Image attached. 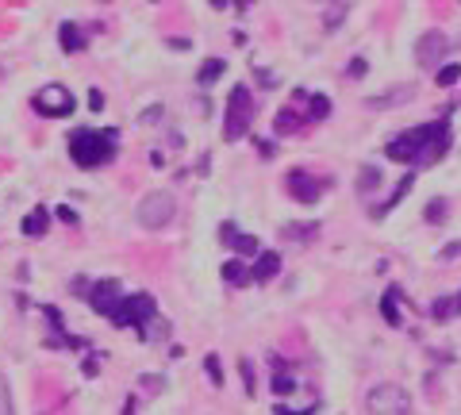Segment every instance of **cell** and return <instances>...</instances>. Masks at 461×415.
<instances>
[{
  "mask_svg": "<svg viewBox=\"0 0 461 415\" xmlns=\"http://www.w3.org/2000/svg\"><path fill=\"white\" fill-rule=\"evenodd\" d=\"M446 150H450V127H446V119L419 123V127L403 131L400 139H393V143L384 146V154L393 158V162H408V165H415V169L434 165Z\"/></svg>",
  "mask_w": 461,
  "mask_h": 415,
  "instance_id": "6da1fadb",
  "label": "cell"
},
{
  "mask_svg": "<svg viewBox=\"0 0 461 415\" xmlns=\"http://www.w3.org/2000/svg\"><path fill=\"white\" fill-rule=\"evenodd\" d=\"M116 139H119L116 131H88V127H81V131L69 135V158L81 169H97V165H104L116 154Z\"/></svg>",
  "mask_w": 461,
  "mask_h": 415,
  "instance_id": "7a4b0ae2",
  "label": "cell"
},
{
  "mask_svg": "<svg viewBox=\"0 0 461 415\" xmlns=\"http://www.w3.org/2000/svg\"><path fill=\"white\" fill-rule=\"evenodd\" d=\"M254 123V97H250V88L246 85H235L231 88V97H227V123H223V135L235 143L250 131Z\"/></svg>",
  "mask_w": 461,
  "mask_h": 415,
  "instance_id": "3957f363",
  "label": "cell"
},
{
  "mask_svg": "<svg viewBox=\"0 0 461 415\" xmlns=\"http://www.w3.org/2000/svg\"><path fill=\"white\" fill-rule=\"evenodd\" d=\"M365 407L369 415H412V396L403 392L400 385L384 381V385H373L369 396H365Z\"/></svg>",
  "mask_w": 461,
  "mask_h": 415,
  "instance_id": "277c9868",
  "label": "cell"
},
{
  "mask_svg": "<svg viewBox=\"0 0 461 415\" xmlns=\"http://www.w3.org/2000/svg\"><path fill=\"white\" fill-rule=\"evenodd\" d=\"M158 316V304H154V296L150 292H131V296H123L119 300V308L112 311V323L116 327H142L147 319H154Z\"/></svg>",
  "mask_w": 461,
  "mask_h": 415,
  "instance_id": "5b68a950",
  "label": "cell"
},
{
  "mask_svg": "<svg viewBox=\"0 0 461 415\" xmlns=\"http://www.w3.org/2000/svg\"><path fill=\"white\" fill-rule=\"evenodd\" d=\"M173 212H177L173 193H147L135 215H138V223H142L147 231H162V227L173 220Z\"/></svg>",
  "mask_w": 461,
  "mask_h": 415,
  "instance_id": "8992f818",
  "label": "cell"
},
{
  "mask_svg": "<svg viewBox=\"0 0 461 415\" xmlns=\"http://www.w3.org/2000/svg\"><path fill=\"white\" fill-rule=\"evenodd\" d=\"M31 104H35L39 116H58L62 119V116H69V112L77 108V100H73V93H69L66 85H42Z\"/></svg>",
  "mask_w": 461,
  "mask_h": 415,
  "instance_id": "52a82bcc",
  "label": "cell"
},
{
  "mask_svg": "<svg viewBox=\"0 0 461 415\" xmlns=\"http://www.w3.org/2000/svg\"><path fill=\"white\" fill-rule=\"evenodd\" d=\"M450 54V43H446V35L442 31H427V35H419V47H415V62H419L423 69H434L442 58Z\"/></svg>",
  "mask_w": 461,
  "mask_h": 415,
  "instance_id": "ba28073f",
  "label": "cell"
},
{
  "mask_svg": "<svg viewBox=\"0 0 461 415\" xmlns=\"http://www.w3.org/2000/svg\"><path fill=\"white\" fill-rule=\"evenodd\" d=\"M285 185H288V193H292L300 204H315L319 196H323V181H319V177H312L308 169H292Z\"/></svg>",
  "mask_w": 461,
  "mask_h": 415,
  "instance_id": "9c48e42d",
  "label": "cell"
},
{
  "mask_svg": "<svg viewBox=\"0 0 461 415\" xmlns=\"http://www.w3.org/2000/svg\"><path fill=\"white\" fill-rule=\"evenodd\" d=\"M119 300H123V292H119L116 281H97L92 292H88V304H92L100 316H112V311L119 308Z\"/></svg>",
  "mask_w": 461,
  "mask_h": 415,
  "instance_id": "30bf717a",
  "label": "cell"
},
{
  "mask_svg": "<svg viewBox=\"0 0 461 415\" xmlns=\"http://www.w3.org/2000/svg\"><path fill=\"white\" fill-rule=\"evenodd\" d=\"M223 242L238 254V258H250V254H258V239H254V235H238L235 223H223Z\"/></svg>",
  "mask_w": 461,
  "mask_h": 415,
  "instance_id": "8fae6325",
  "label": "cell"
},
{
  "mask_svg": "<svg viewBox=\"0 0 461 415\" xmlns=\"http://www.w3.org/2000/svg\"><path fill=\"white\" fill-rule=\"evenodd\" d=\"M277 273H281V254L265 250V254H258L254 270H250V281H258V285H269V281H273Z\"/></svg>",
  "mask_w": 461,
  "mask_h": 415,
  "instance_id": "7c38bea8",
  "label": "cell"
},
{
  "mask_svg": "<svg viewBox=\"0 0 461 415\" xmlns=\"http://www.w3.org/2000/svg\"><path fill=\"white\" fill-rule=\"evenodd\" d=\"M400 300H403L400 289H388V292H384V300H381V316H384V323H388V327H403V319H400Z\"/></svg>",
  "mask_w": 461,
  "mask_h": 415,
  "instance_id": "4fadbf2b",
  "label": "cell"
},
{
  "mask_svg": "<svg viewBox=\"0 0 461 415\" xmlns=\"http://www.w3.org/2000/svg\"><path fill=\"white\" fill-rule=\"evenodd\" d=\"M47 227H50V212L39 204V208L23 220V235H27V239H39V235H47Z\"/></svg>",
  "mask_w": 461,
  "mask_h": 415,
  "instance_id": "5bb4252c",
  "label": "cell"
},
{
  "mask_svg": "<svg viewBox=\"0 0 461 415\" xmlns=\"http://www.w3.org/2000/svg\"><path fill=\"white\" fill-rule=\"evenodd\" d=\"M58 39H62V50H69V54L85 47V35H81V27H77L73 20H66V23L58 27Z\"/></svg>",
  "mask_w": 461,
  "mask_h": 415,
  "instance_id": "9a60e30c",
  "label": "cell"
},
{
  "mask_svg": "<svg viewBox=\"0 0 461 415\" xmlns=\"http://www.w3.org/2000/svg\"><path fill=\"white\" fill-rule=\"evenodd\" d=\"M135 331H138V338H142V342H158V338L169 335V323L162 316H154V319H147V323H142V327H135Z\"/></svg>",
  "mask_w": 461,
  "mask_h": 415,
  "instance_id": "2e32d148",
  "label": "cell"
},
{
  "mask_svg": "<svg viewBox=\"0 0 461 415\" xmlns=\"http://www.w3.org/2000/svg\"><path fill=\"white\" fill-rule=\"evenodd\" d=\"M223 281L227 285H250V270H246V261H227L223 265Z\"/></svg>",
  "mask_w": 461,
  "mask_h": 415,
  "instance_id": "e0dca14e",
  "label": "cell"
},
{
  "mask_svg": "<svg viewBox=\"0 0 461 415\" xmlns=\"http://www.w3.org/2000/svg\"><path fill=\"white\" fill-rule=\"evenodd\" d=\"M400 100H412V88H396V93H384V97H369L365 108H388V104H400Z\"/></svg>",
  "mask_w": 461,
  "mask_h": 415,
  "instance_id": "ac0fdd59",
  "label": "cell"
},
{
  "mask_svg": "<svg viewBox=\"0 0 461 415\" xmlns=\"http://www.w3.org/2000/svg\"><path fill=\"white\" fill-rule=\"evenodd\" d=\"M412 181H415V174H408V177H403L400 185H396V193L388 196V204H381V208H373V215H377V220H381V215L388 212V208H396V204L403 200V193H408V189H412Z\"/></svg>",
  "mask_w": 461,
  "mask_h": 415,
  "instance_id": "d6986e66",
  "label": "cell"
},
{
  "mask_svg": "<svg viewBox=\"0 0 461 415\" xmlns=\"http://www.w3.org/2000/svg\"><path fill=\"white\" fill-rule=\"evenodd\" d=\"M223 69H227L223 58H208L204 66H200V85H212V81H219V78H223Z\"/></svg>",
  "mask_w": 461,
  "mask_h": 415,
  "instance_id": "ffe728a7",
  "label": "cell"
},
{
  "mask_svg": "<svg viewBox=\"0 0 461 415\" xmlns=\"http://www.w3.org/2000/svg\"><path fill=\"white\" fill-rule=\"evenodd\" d=\"M308 119H327L331 116V97H323V93H315V97H308Z\"/></svg>",
  "mask_w": 461,
  "mask_h": 415,
  "instance_id": "44dd1931",
  "label": "cell"
},
{
  "mask_svg": "<svg viewBox=\"0 0 461 415\" xmlns=\"http://www.w3.org/2000/svg\"><path fill=\"white\" fill-rule=\"evenodd\" d=\"M377 185H381V169L377 165H365L362 177H358V193H373Z\"/></svg>",
  "mask_w": 461,
  "mask_h": 415,
  "instance_id": "7402d4cb",
  "label": "cell"
},
{
  "mask_svg": "<svg viewBox=\"0 0 461 415\" xmlns=\"http://www.w3.org/2000/svg\"><path fill=\"white\" fill-rule=\"evenodd\" d=\"M300 127H304V116L292 112V108H285V112L277 116V131H300Z\"/></svg>",
  "mask_w": 461,
  "mask_h": 415,
  "instance_id": "603a6c76",
  "label": "cell"
},
{
  "mask_svg": "<svg viewBox=\"0 0 461 415\" xmlns=\"http://www.w3.org/2000/svg\"><path fill=\"white\" fill-rule=\"evenodd\" d=\"M0 415H16V404H12V385L0 373Z\"/></svg>",
  "mask_w": 461,
  "mask_h": 415,
  "instance_id": "cb8c5ba5",
  "label": "cell"
},
{
  "mask_svg": "<svg viewBox=\"0 0 461 415\" xmlns=\"http://www.w3.org/2000/svg\"><path fill=\"white\" fill-rule=\"evenodd\" d=\"M315 231H319L315 223H300V227H285V239H288V242H296V239L304 242V239H312Z\"/></svg>",
  "mask_w": 461,
  "mask_h": 415,
  "instance_id": "d4e9b609",
  "label": "cell"
},
{
  "mask_svg": "<svg viewBox=\"0 0 461 415\" xmlns=\"http://www.w3.org/2000/svg\"><path fill=\"white\" fill-rule=\"evenodd\" d=\"M434 81H438V85H458V81H461V66H458V62L442 66V69H438V78H434Z\"/></svg>",
  "mask_w": 461,
  "mask_h": 415,
  "instance_id": "484cf974",
  "label": "cell"
},
{
  "mask_svg": "<svg viewBox=\"0 0 461 415\" xmlns=\"http://www.w3.org/2000/svg\"><path fill=\"white\" fill-rule=\"evenodd\" d=\"M346 12H350V4H334V8L323 12V23H327V27H338V23L346 20Z\"/></svg>",
  "mask_w": 461,
  "mask_h": 415,
  "instance_id": "4316f807",
  "label": "cell"
},
{
  "mask_svg": "<svg viewBox=\"0 0 461 415\" xmlns=\"http://www.w3.org/2000/svg\"><path fill=\"white\" fill-rule=\"evenodd\" d=\"M204 369H208V377H212V385H216V388L223 385V369H219V357H216V354L204 357Z\"/></svg>",
  "mask_w": 461,
  "mask_h": 415,
  "instance_id": "83f0119b",
  "label": "cell"
},
{
  "mask_svg": "<svg viewBox=\"0 0 461 415\" xmlns=\"http://www.w3.org/2000/svg\"><path fill=\"white\" fill-rule=\"evenodd\" d=\"M431 316H434V319H446V316H453V300H450V296H438V300L431 304Z\"/></svg>",
  "mask_w": 461,
  "mask_h": 415,
  "instance_id": "f1b7e54d",
  "label": "cell"
},
{
  "mask_svg": "<svg viewBox=\"0 0 461 415\" xmlns=\"http://www.w3.org/2000/svg\"><path fill=\"white\" fill-rule=\"evenodd\" d=\"M273 392H281V396L296 392V377H285V373H277V377H273Z\"/></svg>",
  "mask_w": 461,
  "mask_h": 415,
  "instance_id": "f546056e",
  "label": "cell"
},
{
  "mask_svg": "<svg viewBox=\"0 0 461 415\" xmlns=\"http://www.w3.org/2000/svg\"><path fill=\"white\" fill-rule=\"evenodd\" d=\"M442 215H446V200H431V208H427V220H431V223H442Z\"/></svg>",
  "mask_w": 461,
  "mask_h": 415,
  "instance_id": "4dcf8cb0",
  "label": "cell"
},
{
  "mask_svg": "<svg viewBox=\"0 0 461 415\" xmlns=\"http://www.w3.org/2000/svg\"><path fill=\"white\" fill-rule=\"evenodd\" d=\"M138 385H147V392L154 396V392H162V385H166V381H162V377H142Z\"/></svg>",
  "mask_w": 461,
  "mask_h": 415,
  "instance_id": "1f68e13d",
  "label": "cell"
},
{
  "mask_svg": "<svg viewBox=\"0 0 461 415\" xmlns=\"http://www.w3.org/2000/svg\"><path fill=\"white\" fill-rule=\"evenodd\" d=\"M100 108H104V93L92 88V93H88V112H100Z\"/></svg>",
  "mask_w": 461,
  "mask_h": 415,
  "instance_id": "d6a6232c",
  "label": "cell"
},
{
  "mask_svg": "<svg viewBox=\"0 0 461 415\" xmlns=\"http://www.w3.org/2000/svg\"><path fill=\"white\" fill-rule=\"evenodd\" d=\"M58 220H62V223H69V227H77V223H81L73 208H58Z\"/></svg>",
  "mask_w": 461,
  "mask_h": 415,
  "instance_id": "836d02e7",
  "label": "cell"
},
{
  "mask_svg": "<svg viewBox=\"0 0 461 415\" xmlns=\"http://www.w3.org/2000/svg\"><path fill=\"white\" fill-rule=\"evenodd\" d=\"M242 381H246V392H254V369H250V361H242Z\"/></svg>",
  "mask_w": 461,
  "mask_h": 415,
  "instance_id": "e575fe53",
  "label": "cell"
},
{
  "mask_svg": "<svg viewBox=\"0 0 461 415\" xmlns=\"http://www.w3.org/2000/svg\"><path fill=\"white\" fill-rule=\"evenodd\" d=\"M346 73H350V78H358V73H365V62H362V58H353V62H350V69H346Z\"/></svg>",
  "mask_w": 461,
  "mask_h": 415,
  "instance_id": "d590c367",
  "label": "cell"
},
{
  "mask_svg": "<svg viewBox=\"0 0 461 415\" xmlns=\"http://www.w3.org/2000/svg\"><path fill=\"white\" fill-rule=\"evenodd\" d=\"M458 254H461V242H450V246H446V250H442V258L450 261V258H458Z\"/></svg>",
  "mask_w": 461,
  "mask_h": 415,
  "instance_id": "8d00e7d4",
  "label": "cell"
},
{
  "mask_svg": "<svg viewBox=\"0 0 461 415\" xmlns=\"http://www.w3.org/2000/svg\"><path fill=\"white\" fill-rule=\"evenodd\" d=\"M273 415H312V412H288V407H277Z\"/></svg>",
  "mask_w": 461,
  "mask_h": 415,
  "instance_id": "74e56055",
  "label": "cell"
},
{
  "mask_svg": "<svg viewBox=\"0 0 461 415\" xmlns=\"http://www.w3.org/2000/svg\"><path fill=\"white\" fill-rule=\"evenodd\" d=\"M453 311H461V296H458V300H453Z\"/></svg>",
  "mask_w": 461,
  "mask_h": 415,
  "instance_id": "f35d334b",
  "label": "cell"
}]
</instances>
